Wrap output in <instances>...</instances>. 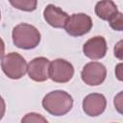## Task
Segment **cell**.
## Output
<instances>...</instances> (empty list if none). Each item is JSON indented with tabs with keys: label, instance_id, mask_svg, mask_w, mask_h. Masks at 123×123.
Returning <instances> with one entry per match:
<instances>
[{
	"label": "cell",
	"instance_id": "cell-10",
	"mask_svg": "<svg viewBox=\"0 0 123 123\" xmlns=\"http://www.w3.org/2000/svg\"><path fill=\"white\" fill-rule=\"evenodd\" d=\"M43 17L50 26L54 28H63L68 19V14L61 8L49 4L43 11Z\"/></svg>",
	"mask_w": 123,
	"mask_h": 123
},
{
	"label": "cell",
	"instance_id": "cell-16",
	"mask_svg": "<svg viewBox=\"0 0 123 123\" xmlns=\"http://www.w3.org/2000/svg\"><path fill=\"white\" fill-rule=\"evenodd\" d=\"M121 95H122V91L119 92V94L114 98V106L116 107V109L118 110L119 112H122L121 111Z\"/></svg>",
	"mask_w": 123,
	"mask_h": 123
},
{
	"label": "cell",
	"instance_id": "cell-19",
	"mask_svg": "<svg viewBox=\"0 0 123 123\" xmlns=\"http://www.w3.org/2000/svg\"><path fill=\"white\" fill-rule=\"evenodd\" d=\"M120 67H121V63H119L117 66H116V76H117V78H118V80H122V78H121V74H120Z\"/></svg>",
	"mask_w": 123,
	"mask_h": 123
},
{
	"label": "cell",
	"instance_id": "cell-4",
	"mask_svg": "<svg viewBox=\"0 0 123 123\" xmlns=\"http://www.w3.org/2000/svg\"><path fill=\"white\" fill-rule=\"evenodd\" d=\"M63 28L65 29V32L71 37H82L91 30L92 19L86 13H73L68 16Z\"/></svg>",
	"mask_w": 123,
	"mask_h": 123
},
{
	"label": "cell",
	"instance_id": "cell-18",
	"mask_svg": "<svg viewBox=\"0 0 123 123\" xmlns=\"http://www.w3.org/2000/svg\"><path fill=\"white\" fill-rule=\"evenodd\" d=\"M4 53H5V43H4L3 39L0 37V60L3 58Z\"/></svg>",
	"mask_w": 123,
	"mask_h": 123
},
{
	"label": "cell",
	"instance_id": "cell-7",
	"mask_svg": "<svg viewBox=\"0 0 123 123\" xmlns=\"http://www.w3.org/2000/svg\"><path fill=\"white\" fill-rule=\"evenodd\" d=\"M107 107L106 97L101 93H91L83 100V111L88 116H98L102 114Z\"/></svg>",
	"mask_w": 123,
	"mask_h": 123
},
{
	"label": "cell",
	"instance_id": "cell-6",
	"mask_svg": "<svg viewBox=\"0 0 123 123\" xmlns=\"http://www.w3.org/2000/svg\"><path fill=\"white\" fill-rule=\"evenodd\" d=\"M107 77V69L104 64L97 62L86 63L81 72L83 82L88 86H95L101 85Z\"/></svg>",
	"mask_w": 123,
	"mask_h": 123
},
{
	"label": "cell",
	"instance_id": "cell-14",
	"mask_svg": "<svg viewBox=\"0 0 123 123\" xmlns=\"http://www.w3.org/2000/svg\"><path fill=\"white\" fill-rule=\"evenodd\" d=\"M21 121L22 122H47V119L44 118L41 114L31 112V113H27L21 119Z\"/></svg>",
	"mask_w": 123,
	"mask_h": 123
},
{
	"label": "cell",
	"instance_id": "cell-5",
	"mask_svg": "<svg viewBox=\"0 0 123 123\" xmlns=\"http://www.w3.org/2000/svg\"><path fill=\"white\" fill-rule=\"evenodd\" d=\"M48 75L53 82L61 84L67 83L74 75V67L66 60L56 59L53 62H50Z\"/></svg>",
	"mask_w": 123,
	"mask_h": 123
},
{
	"label": "cell",
	"instance_id": "cell-1",
	"mask_svg": "<svg viewBox=\"0 0 123 123\" xmlns=\"http://www.w3.org/2000/svg\"><path fill=\"white\" fill-rule=\"evenodd\" d=\"M73 106L72 96L64 90H54L47 93L42 100L43 109L54 116H62L69 112Z\"/></svg>",
	"mask_w": 123,
	"mask_h": 123
},
{
	"label": "cell",
	"instance_id": "cell-2",
	"mask_svg": "<svg viewBox=\"0 0 123 123\" xmlns=\"http://www.w3.org/2000/svg\"><path fill=\"white\" fill-rule=\"evenodd\" d=\"M12 41L13 44L24 50L36 48L40 42V33L38 30L30 24L20 23L12 29Z\"/></svg>",
	"mask_w": 123,
	"mask_h": 123
},
{
	"label": "cell",
	"instance_id": "cell-11",
	"mask_svg": "<svg viewBox=\"0 0 123 123\" xmlns=\"http://www.w3.org/2000/svg\"><path fill=\"white\" fill-rule=\"evenodd\" d=\"M118 12L117 6L111 0H101L95 6L96 15L103 20L110 21L118 13Z\"/></svg>",
	"mask_w": 123,
	"mask_h": 123
},
{
	"label": "cell",
	"instance_id": "cell-3",
	"mask_svg": "<svg viewBox=\"0 0 123 123\" xmlns=\"http://www.w3.org/2000/svg\"><path fill=\"white\" fill-rule=\"evenodd\" d=\"M1 67L4 74L13 80L22 78L27 72V62L25 59L16 52H12L3 56Z\"/></svg>",
	"mask_w": 123,
	"mask_h": 123
},
{
	"label": "cell",
	"instance_id": "cell-12",
	"mask_svg": "<svg viewBox=\"0 0 123 123\" xmlns=\"http://www.w3.org/2000/svg\"><path fill=\"white\" fill-rule=\"evenodd\" d=\"M11 5L23 12H33L37 9V0H9Z\"/></svg>",
	"mask_w": 123,
	"mask_h": 123
},
{
	"label": "cell",
	"instance_id": "cell-9",
	"mask_svg": "<svg viewBox=\"0 0 123 123\" xmlns=\"http://www.w3.org/2000/svg\"><path fill=\"white\" fill-rule=\"evenodd\" d=\"M50 61L44 57H37L33 59L27 65V72L29 77L35 82H44L49 78Z\"/></svg>",
	"mask_w": 123,
	"mask_h": 123
},
{
	"label": "cell",
	"instance_id": "cell-13",
	"mask_svg": "<svg viewBox=\"0 0 123 123\" xmlns=\"http://www.w3.org/2000/svg\"><path fill=\"white\" fill-rule=\"evenodd\" d=\"M109 23H110V26L113 29V30H115V31H122V24H123V20H122V12H118V13L114 16V17H112L110 21H109Z\"/></svg>",
	"mask_w": 123,
	"mask_h": 123
},
{
	"label": "cell",
	"instance_id": "cell-8",
	"mask_svg": "<svg viewBox=\"0 0 123 123\" xmlns=\"http://www.w3.org/2000/svg\"><path fill=\"white\" fill-rule=\"evenodd\" d=\"M108 50L106 39L101 36H96L85 42L83 52L86 57L91 60H100L106 56Z\"/></svg>",
	"mask_w": 123,
	"mask_h": 123
},
{
	"label": "cell",
	"instance_id": "cell-17",
	"mask_svg": "<svg viewBox=\"0 0 123 123\" xmlns=\"http://www.w3.org/2000/svg\"><path fill=\"white\" fill-rule=\"evenodd\" d=\"M5 111H6V104H5V101L2 98V96H0V120L3 118Z\"/></svg>",
	"mask_w": 123,
	"mask_h": 123
},
{
	"label": "cell",
	"instance_id": "cell-20",
	"mask_svg": "<svg viewBox=\"0 0 123 123\" xmlns=\"http://www.w3.org/2000/svg\"><path fill=\"white\" fill-rule=\"evenodd\" d=\"M0 19H1V12H0Z\"/></svg>",
	"mask_w": 123,
	"mask_h": 123
},
{
	"label": "cell",
	"instance_id": "cell-15",
	"mask_svg": "<svg viewBox=\"0 0 123 123\" xmlns=\"http://www.w3.org/2000/svg\"><path fill=\"white\" fill-rule=\"evenodd\" d=\"M121 44H122V41L120 40L116 45H115V47H114V56H116L119 60H122V46H121Z\"/></svg>",
	"mask_w": 123,
	"mask_h": 123
}]
</instances>
